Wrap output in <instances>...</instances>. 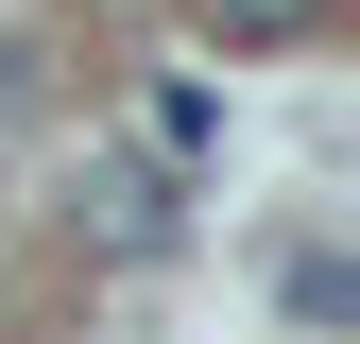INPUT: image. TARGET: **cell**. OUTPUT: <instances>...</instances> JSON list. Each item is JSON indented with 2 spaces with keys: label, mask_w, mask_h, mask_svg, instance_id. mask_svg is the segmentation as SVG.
<instances>
[{
  "label": "cell",
  "mask_w": 360,
  "mask_h": 344,
  "mask_svg": "<svg viewBox=\"0 0 360 344\" xmlns=\"http://www.w3.org/2000/svg\"><path fill=\"white\" fill-rule=\"evenodd\" d=\"M155 155H223V104H206V86H189V69H172V86H155Z\"/></svg>",
  "instance_id": "3957f363"
},
{
  "label": "cell",
  "mask_w": 360,
  "mask_h": 344,
  "mask_svg": "<svg viewBox=\"0 0 360 344\" xmlns=\"http://www.w3.org/2000/svg\"><path fill=\"white\" fill-rule=\"evenodd\" d=\"M189 18L223 35V52H275V35H326V18H343V0H189Z\"/></svg>",
  "instance_id": "7a4b0ae2"
},
{
  "label": "cell",
  "mask_w": 360,
  "mask_h": 344,
  "mask_svg": "<svg viewBox=\"0 0 360 344\" xmlns=\"http://www.w3.org/2000/svg\"><path fill=\"white\" fill-rule=\"evenodd\" d=\"M86 241H103V258H172V172H138V155L86 172Z\"/></svg>",
  "instance_id": "6da1fadb"
}]
</instances>
